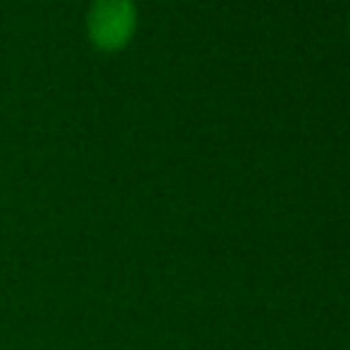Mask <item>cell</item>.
Listing matches in <instances>:
<instances>
[{
    "instance_id": "2",
    "label": "cell",
    "mask_w": 350,
    "mask_h": 350,
    "mask_svg": "<svg viewBox=\"0 0 350 350\" xmlns=\"http://www.w3.org/2000/svg\"><path fill=\"white\" fill-rule=\"evenodd\" d=\"M346 29H348V36H350V14H348V24H346Z\"/></svg>"
},
{
    "instance_id": "1",
    "label": "cell",
    "mask_w": 350,
    "mask_h": 350,
    "mask_svg": "<svg viewBox=\"0 0 350 350\" xmlns=\"http://www.w3.org/2000/svg\"><path fill=\"white\" fill-rule=\"evenodd\" d=\"M139 14L131 0H93L86 14L91 43L103 53H120L134 38Z\"/></svg>"
}]
</instances>
